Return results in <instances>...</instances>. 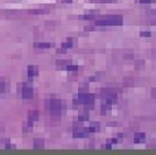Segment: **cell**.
<instances>
[{"label":"cell","instance_id":"6","mask_svg":"<svg viewBox=\"0 0 156 155\" xmlns=\"http://www.w3.org/2000/svg\"><path fill=\"white\" fill-rule=\"evenodd\" d=\"M89 135V132H87V128L84 130V128H76L74 131V136L75 138H86Z\"/></svg>","mask_w":156,"mask_h":155},{"label":"cell","instance_id":"7","mask_svg":"<svg viewBox=\"0 0 156 155\" xmlns=\"http://www.w3.org/2000/svg\"><path fill=\"white\" fill-rule=\"evenodd\" d=\"M38 119H39V112L38 111L29 112V114H28V124H29V126H33V122L36 121Z\"/></svg>","mask_w":156,"mask_h":155},{"label":"cell","instance_id":"4","mask_svg":"<svg viewBox=\"0 0 156 155\" xmlns=\"http://www.w3.org/2000/svg\"><path fill=\"white\" fill-rule=\"evenodd\" d=\"M33 88L32 86H28V85H23L22 86V90H21V97L23 99H29V98L33 97Z\"/></svg>","mask_w":156,"mask_h":155},{"label":"cell","instance_id":"2","mask_svg":"<svg viewBox=\"0 0 156 155\" xmlns=\"http://www.w3.org/2000/svg\"><path fill=\"white\" fill-rule=\"evenodd\" d=\"M95 103V96L91 93H84L80 92L77 96H75L74 104L75 105H85V106H92Z\"/></svg>","mask_w":156,"mask_h":155},{"label":"cell","instance_id":"15","mask_svg":"<svg viewBox=\"0 0 156 155\" xmlns=\"http://www.w3.org/2000/svg\"><path fill=\"white\" fill-rule=\"evenodd\" d=\"M78 69H79V68H78L77 65H72V64H68V65H66V70H68V71H71V72H72V71H77Z\"/></svg>","mask_w":156,"mask_h":155},{"label":"cell","instance_id":"18","mask_svg":"<svg viewBox=\"0 0 156 155\" xmlns=\"http://www.w3.org/2000/svg\"><path fill=\"white\" fill-rule=\"evenodd\" d=\"M140 4H154L156 2V0H139Z\"/></svg>","mask_w":156,"mask_h":155},{"label":"cell","instance_id":"16","mask_svg":"<svg viewBox=\"0 0 156 155\" xmlns=\"http://www.w3.org/2000/svg\"><path fill=\"white\" fill-rule=\"evenodd\" d=\"M91 2H97V4H107V2H116L117 0H90Z\"/></svg>","mask_w":156,"mask_h":155},{"label":"cell","instance_id":"10","mask_svg":"<svg viewBox=\"0 0 156 155\" xmlns=\"http://www.w3.org/2000/svg\"><path fill=\"white\" fill-rule=\"evenodd\" d=\"M99 130H100V124L99 122H92L87 127V132L89 133H97Z\"/></svg>","mask_w":156,"mask_h":155},{"label":"cell","instance_id":"3","mask_svg":"<svg viewBox=\"0 0 156 155\" xmlns=\"http://www.w3.org/2000/svg\"><path fill=\"white\" fill-rule=\"evenodd\" d=\"M46 109L54 116H57L62 111V103L56 98H49L46 100Z\"/></svg>","mask_w":156,"mask_h":155},{"label":"cell","instance_id":"17","mask_svg":"<svg viewBox=\"0 0 156 155\" xmlns=\"http://www.w3.org/2000/svg\"><path fill=\"white\" fill-rule=\"evenodd\" d=\"M142 38H149V36H152V33L150 32H141V34H140Z\"/></svg>","mask_w":156,"mask_h":155},{"label":"cell","instance_id":"14","mask_svg":"<svg viewBox=\"0 0 156 155\" xmlns=\"http://www.w3.org/2000/svg\"><path fill=\"white\" fill-rule=\"evenodd\" d=\"M48 12H49L48 9H32L29 11V14H44Z\"/></svg>","mask_w":156,"mask_h":155},{"label":"cell","instance_id":"20","mask_svg":"<svg viewBox=\"0 0 156 155\" xmlns=\"http://www.w3.org/2000/svg\"><path fill=\"white\" fill-rule=\"evenodd\" d=\"M89 119V117L87 116H80L78 118V120H80V121H85V120H87Z\"/></svg>","mask_w":156,"mask_h":155},{"label":"cell","instance_id":"5","mask_svg":"<svg viewBox=\"0 0 156 155\" xmlns=\"http://www.w3.org/2000/svg\"><path fill=\"white\" fill-rule=\"evenodd\" d=\"M39 75V68L35 67V65H29L28 69H27V76L29 79H33L35 76Z\"/></svg>","mask_w":156,"mask_h":155},{"label":"cell","instance_id":"22","mask_svg":"<svg viewBox=\"0 0 156 155\" xmlns=\"http://www.w3.org/2000/svg\"><path fill=\"white\" fill-rule=\"evenodd\" d=\"M62 1H63V2H71L72 0H62Z\"/></svg>","mask_w":156,"mask_h":155},{"label":"cell","instance_id":"12","mask_svg":"<svg viewBox=\"0 0 156 155\" xmlns=\"http://www.w3.org/2000/svg\"><path fill=\"white\" fill-rule=\"evenodd\" d=\"M33 146H34V148H43L44 147V141L41 140V139H35L34 142H33Z\"/></svg>","mask_w":156,"mask_h":155},{"label":"cell","instance_id":"1","mask_svg":"<svg viewBox=\"0 0 156 155\" xmlns=\"http://www.w3.org/2000/svg\"><path fill=\"white\" fill-rule=\"evenodd\" d=\"M122 17L121 15H111L107 18H101L95 21L96 26H120L122 25Z\"/></svg>","mask_w":156,"mask_h":155},{"label":"cell","instance_id":"11","mask_svg":"<svg viewBox=\"0 0 156 155\" xmlns=\"http://www.w3.org/2000/svg\"><path fill=\"white\" fill-rule=\"evenodd\" d=\"M144 139H146V134L144 133H136L135 136H134V142H136V143L143 142Z\"/></svg>","mask_w":156,"mask_h":155},{"label":"cell","instance_id":"9","mask_svg":"<svg viewBox=\"0 0 156 155\" xmlns=\"http://www.w3.org/2000/svg\"><path fill=\"white\" fill-rule=\"evenodd\" d=\"M74 46V41H72V39H69L66 40L63 44H62V49L61 50H58V53H61V54H63L62 51H65V50H68L69 48H71Z\"/></svg>","mask_w":156,"mask_h":155},{"label":"cell","instance_id":"8","mask_svg":"<svg viewBox=\"0 0 156 155\" xmlns=\"http://www.w3.org/2000/svg\"><path fill=\"white\" fill-rule=\"evenodd\" d=\"M34 47L40 48V49H48V48L54 47V43H51V42H36V43H34Z\"/></svg>","mask_w":156,"mask_h":155},{"label":"cell","instance_id":"19","mask_svg":"<svg viewBox=\"0 0 156 155\" xmlns=\"http://www.w3.org/2000/svg\"><path fill=\"white\" fill-rule=\"evenodd\" d=\"M5 147H6V148H8V149H12V148H15V147H14V145H12V143H9L8 141H5Z\"/></svg>","mask_w":156,"mask_h":155},{"label":"cell","instance_id":"13","mask_svg":"<svg viewBox=\"0 0 156 155\" xmlns=\"http://www.w3.org/2000/svg\"><path fill=\"white\" fill-rule=\"evenodd\" d=\"M97 12H92V13H89V14H84L83 17H82V19H85V20H92L95 19L97 15Z\"/></svg>","mask_w":156,"mask_h":155},{"label":"cell","instance_id":"21","mask_svg":"<svg viewBox=\"0 0 156 155\" xmlns=\"http://www.w3.org/2000/svg\"><path fill=\"white\" fill-rule=\"evenodd\" d=\"M4 83H5V80H4V79H2V78H0V86H1V85H2V84H4Z\"/></svg>","mask_w":156,"mask_h":155}]
</instances>
